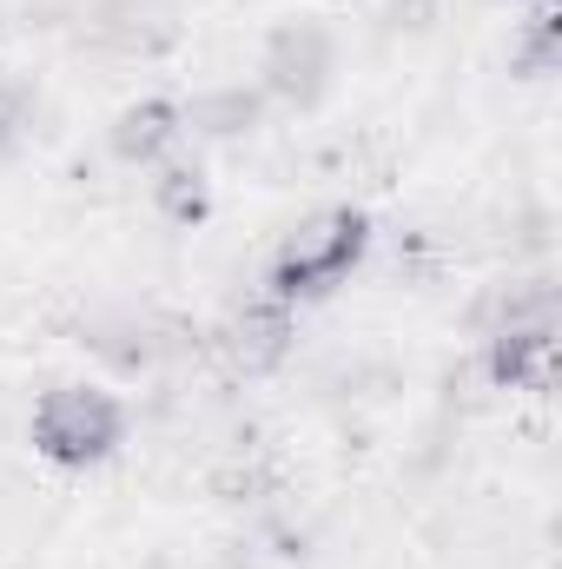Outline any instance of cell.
Instances as JSON below:
<instances>
[{"instance_id": "8992f818", "label": "cell", "mask_w": 562, "mask_h": 569, "mask_svg": "<svg viewBox=\"0 0 562 569\" xmlns=\"http://www.w3.org/2000/svg\"><path fill=\"white\" fill-rule=\"evenodd\" d=\"M503 325H556V284L550 279L496 284V298L483 305V331H503Z\"/></svg>"}, {"instance_id": "30bf717a", "label": "cell", "mask_w": 562, "mask_h": 569, "mask_svg": "<svg viewBox=\"0 0 562 569\" xmlns=\"http://www.w3.org/2000/svg\"><path fill=\"white\" fill-rule=\"evenodd\" d=\"M516 73H530V80L556 73V13H536V27H530V47L516 53Z\"/></svg>"}, {"instance_id": "3957f363", "label": "cell", "mask_w": 562, "mask_h": 569, "mask_svg": "<svg viewBox=\"0 0 562 569\" xmlns=\"http://www.w3.org/2000/svg\"><path fill=\"white\" fill-rule=\"evenodd\" d=\"M331 67H338V47H331V33L318 20H284V27H272L265 60H259L265 93H279L291 107H318L324 87H331Z\"/></svg>"}, {"instance_id": "7a4b0ae2", "label": "cell", "mask_w": 562, "mask_h": 569, "mask_svg": "<svg viewBox=\"0 0 562 569\" xmlns=\"http://www.w3.org/2000/svg\"><path fill=\"white\" fill-rule=\"evenodd\" d=\"M371 252V219L364 212H324L318 226H304L272 266V298L279 305H304V298H324L331 284H344L358 272V259Z\"/></svg>"}, {"instance_id": "ba28073f", "label": "cell", "mask_w": 562, "mask_h": 569, "mask_svg": "<svg viewBox=\"0 0 562 569\" xmlns=\"http://www.w3.org/2000/svg\"><path fill=\"white\" fill-rule=\"evenodd\" d=\"M192 127H199V133H219V140H232V133H252V127H259V93H245V87L205 93V100L192 107Z\"/></svg>"}, {"instance_id": "52a82bcc", "label": "cell", "mask_w": 562, "mask_h": 569, "mask_svg": "<svg viewBox=\"0 0 562 569\" xmlns=\"http://www.w3.org/2000/svg\"><path fill=\"white\" fill-rule=\"evenodd\" d=\"M284 351H291V305H279V298L252 305V311L239 318V358L265 371V365H279Z\"/></svg>"}, {"instance_id": "5b68a950", "label": "cell", "mask_w": 562, "mask_h": 569, "mask_svg": "<svg viewBox=\"0 0 562 569\" xmlns=\"http://www.w3.org/2000/svg\"><path fill=\"white\" fill-rule=\"evenodd\" d=\"M179 133H185V113L172 100H140V107H127L113 120V152L127 166H152V159H165L179 146Z\"/></svg>"}, {"instance_id": "9c48e42d", "label": "cell", "mask_w": 562, "mask_h": 569, "mask_svg": "<svg viewBox=\"0 0 562 569\" xmlns=\"http://www.w3.org/2000/svg\"><path fill=\"white\" fill-rule=\"evenodd\" d=\"M152 199L172 226H192V219H205V172L199 166H165L152 179Z\"/></svg>"}, {"instance_id": "277c9868", "label": "cell", "mask_w": 562, "mask_h": 569, "mask_svg": "<svg viewBox=\"0 0 562 569\" xmlns=\"http://www.w3.org/2000/svg\"><path fill=\"white\" fill-rule=\"evenodd\" d=\"M490 378L503 391H550L556 385V325H503V331H490Z\"/></svg>"}, {"instance_id": "4fadbf2b", "label": "cell", "mask_w": 562, "mask_h": 569, "mask_svg": "<svg viewBox=\"0 0 562 569\" xmlns=\"http://www.w3.org/2000/svg\"><path fill=\"white\" fill-rule=\"evenodd\" d=\"M510 7H543V0H510Z\"/></svg>"}, {"instance_id": "8fae6325", "label": "cell", "mask_w": 562, "mask_h": 569, "mask_svg": "<svg viewBox=\"0 0 562 569\" xmlns=\"http://www.w3.org/2000/svg\"><path fill=\"white\" fill-rule=\"evenodd\" d=\"M20 133H27V100L13 87H0V152L20 146Z\"/></svg>"}, {"instance_id": "6da1fadb", "label": "cell", "mask_w": 562, "mask_h": 569, "mask_svg": "<svg viewBox=\"0 0 562 569\" xmlns=\"http://www.w3.org/2000/svg\"><path fill=\"white\" fill-rule=\"evenodd\" d=\"M120 437H127V411L100 385H60L33 411V450L47 463H67V470H87V463L113 457Z\"/></svg>"}, {"instance_id": "7c38bea8", "label": "cell", "mask_w": 562, "mask_h": 569, "mask_svg": "<svg viewBox=\"0 0 562 569\" xmlns=\"http://www.w3.org/2000/svg\"><path fill=\"white\" fill-rule=\"evenodd\" d=\"M391 7H398V13H411V20H423V13H430V0H391Z\"/></svg>"}]
</instances>
